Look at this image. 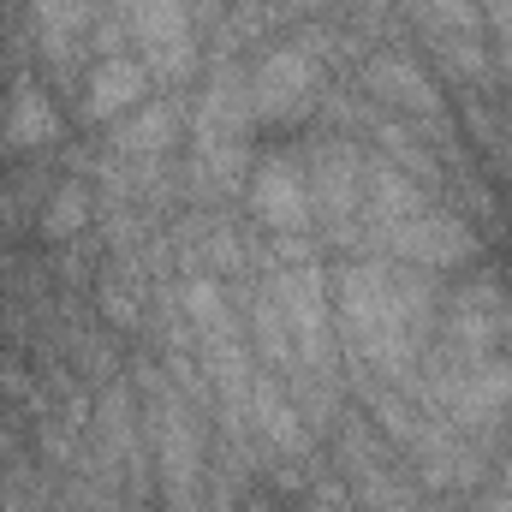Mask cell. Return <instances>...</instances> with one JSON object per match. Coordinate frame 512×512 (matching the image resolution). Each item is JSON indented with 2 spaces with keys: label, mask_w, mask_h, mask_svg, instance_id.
I'll return each instance as SVG.
<instances>
[{
  "label": "cell",
  "mask_w": 512,
  "mask_h": 512,
  "mask_svg": "<svg viewBox=\"0 0 512 512\" xmlns=\"http://www.w3.org/2000/svg\"><path fill=\"white\" fill-rule=\"evenodd\" d=\"M328 298H334V334L352 370L393 387L417 382V364L435 346L441 298H447L435 274L393 256H340V268L328 274Z\"/></svg>",
  "instance_id": "cell-1"
},
{
  "label": "cell",
  "mask_w": 512,
  "mask_h": 512,
  "mask_svg": "<svg viewBox=\"0 0 512 512\" xmlns=\"http://www.w3.org/2000/svg\"><path fill=\"white\" fill-rule=\"evenodd\" d=\"M137 387V417L149 435V459H155V489L167 512H209V435H203V411L173 376H161L149 358L131 370Z\"/></svg>",
  "instance_id": "cell-2"
},
{
  "label": "cell",
  "mask_w": 512,
  "mask_h": 512,
  "mask_svg": "<svg viewBox=\"0 0 512 512\" xmlns=\"http://www.w3.org/2000/svg\"><path fill=\"white\" fill-rule=\"evenodd\" d=\"M364 143L352 137H316L304 149V179H310V227L346 256H370L364 233Z\"/></svg>",
  "instance_id": "cell-3"
},
{
  "label": "cell",
  "mask_w": 512,
  "mask_h": 512,
  "mask_svg": "<svg viewBox=\"0 0 512 512\" xmlns=\"http://www.w3.org/2000/svg\"><path fill=\"white\" fill-rule=\"evenodd\" d=\"M322 90H328V60L304 36L268 42L251 60V120L256 126H268V131L304 126L316 114Z\"/></svg>",
  "instance_id": "cell-4"
},
{
  "label": "cell",
  "mask_w": 512,
  "mask_h": 512,
  "mask_svg": "<svg viewBox=\"0 0 512 512\" xmlns=\"http://www.w3.org/2000/svg\"><path fill=\"white\" fill-rule=\"evenodd\" d=\"M358 78H364V90H370V102H376L382 114L411 120L435 149H447L453 120H447V96H441V84L429 78V66H417L405 48H370L364 66H358Z\"/></svg>",
  "instance_id": "cell-5"
},
{
  "label": "cell",
  "mask_w": 512,
  "mask_h": 512,
  "mask_svg": "<svg viewBox=\"0 0 512 512\" xmlns=\"http://www.w3.org/2000/svg\"><path fill=\"white\" fill-rule=\"evenodd\" d=\"M126 24L137 60L161 84H185L197 66V12L191 0H108Z\"/></svg>",
  "instance_id": "cell-6"
},
{
  "label": "cell",
  "mask_w": 512,
  "mask_h": 512,
  "mask_svg": "<svg viewBox=\"0 0 512 512\" xmlns=\"http://www.w3.org/2000/svg\"><path fill=\"white\" fill-rule=\"evenodd\" d=\"M441 346H459L471 358H501L512 352V286H501L495 274H471L441 298Z\"/></svg>",
  "instance_id": "cell-7"
},
{
  "label": "cell",
  "mask_w": 512,
  "mask_h": 512,
  "mask_svg": "<svg viewBox=\"0 0 512 512\" xmlns=\"http://www.w3.org/2000/svg\"><path fill=\"white\" fill-rule=\"evenodd\" d=\"M376 256H393V262H411V268H423V274H453V268H471L477 256H483V239H477V227L453 209V203H435V209H423L417 221H405L399 233H387Z\"/></svg>",
  "instance_id": "cell-8"
},
{
  "label": "cell",
  "mask_w": 512,
  "mask_h": 512,
  "mask_svg": "<svg viewBox=\"0 0 512 512\" xmlns=\"http://www.w3.org/2000/svg\"><path fill=\"white\" fill-rule=\"evenodd\" d=\"M245 203H251V221L268 239L310 233V179H304V155H292V149L262 155V167H256L251 185H245Z\"/></svg>",
  "instance_id": "cell-9"
},
{
  "label": "cell",
  "mask_w": 512,
  "mask_h": 512,
  "mask_svg": "<svg viewBox=\"0 0 512 512\" xmlns=\"http://www.w3.org/2000/svg\"><path fill=\"white\" fill-rule=\"evenodd\" d=\"M108 12V0H30V24H36V48L48 54L54 72L78 66V54L90 48L96 18Z\"/></svg>",
  "instance_id": "cell-10"
},
{
  "label": "cell",
  "mask_w": 512,
  "mask_h": 512,
  "mask_svg": "<svg viewBox=\"0 0 512 512\" xmlns=\"http://www.w3.org/2000/svg\"><path fill=\"white\" fill-rule=\"evenodd\" d=\"M185 126H191V114H185L179 96L143 102L137 114H126V120L114 126V155H120V161H167V155L179 149Z\"/></svg>",
  "instance_id": "cell-11"
},
{
  "label": "cell",
  "mask_w": 512,
  "mask_h": 512,
  "mask_svg": "<svg viewBox=\"0 0 512 512\" xmlns=\"http://www.w3.org/2000/svg\"><path fill=\"white\" fill-rule=\"evenodd\" d=\"M149 66L137 54H108L90 66V84H84V114L90 120H126L149 102Z\"/></svg>",
  "instance_id": "cell-12"
},
{
  "label": "cell",
  "mask_w": 512,
  "mask_h": 512,
  "mask_svg": "<svg viewBox=\"0 0 512 512\" xmlns=\"http://www.w3.org/2000/svg\"><path fill=\"white\" fill-rule=\"evenodd\" d=\"M0 143L18 149V155L60 143V108H54V96H48L42 84L18 78V90H12V102H6V120H0Z\"/></svg>",
  "instance_id": "cell-13"
},
{
  "label": "cell",
  "mask_w": 512,
  "mask_h": 512,
  "mask_svg": "<svg viewBox=\"0 0 512 512\" xmlns=\"http://www.w3.org/2000/svg\"><path fill=\"white\" fill-rule=\"evenodd\" d=\"M96 221V191H90V179H60L54 191H42V215H36V227H42V239H54V245H72V239H84V227Z\"/></svg>",
  "instance_id": "cell-14"
},
{
  "label": "cell",
  "mask_w": 512,
  "mask_h": 512,
  "mask_svg": "<svg viewBox=\"0 0 512 512\" xmlns=\"http://www.w3.org/2000/svg\"><path fill=\"white\" fill-rule=\"evenodd\" d=\"M429 48H435L441 72H447L453 84H465V90H489L495 72H501V60L489 54L483 36H441V42H429Z\"/></svg>",
  "instance_id": "cell-15"
},
{
  "label": "cell",
  "mask_w": 512,
  "mask_h": 512,
  "mask_svg": "<svg viewBox=\"0 0 512 512\" xmlns=\"http://www.w3.org/2000/svg\"><path fill=\"white\" fill-rule=\"evenodd\" d=\"M399 6L417 18V30H423L429 42H441V36H483L477 0H399Z\"/></svg>",
  "instance_id": "cell-16"
},
{
  "label": "cell",
  "mask_w": 512,
  "mask_h": 512,
  "mask_svg": "<svg viewBox=\"0 0 512 512\" xmlns=\"http://www.w3.org/2000/svg\"><path fill=\"white\" fill-rule=\"evenodd\" d=\"M304 512H364L352 501V489L340 483V477H316L310 489H304Z\"/></svg>",
  "instance_id": "cell-17"
},
{
  "label": "cell",
  "mask_w": 512,
  "mask_h": 512,
  "mask_svg": "<svg viewBox=\"0 0 512 512\" xmlns=\"http://www.w3.org/2000/svg\"><path fill=\"white\" fill-rule=\"evenodd\" d=\"M280 12H322V6H334V0H274Z\"/></svg>",
  "instance_id": "cell-18"
},
{
  "label": "cell",
  "mask_w": 512,
  "mask_h": 512,
  "mask_svg": "<svg viewBox=\"0 0 512 512\" xmlns=\"http://www.w3.org/2000/svg\"><path fill=\"white\" fill-rule=\"evenodd\" d=\"M393 512H435V507H429V501L417 495V501H405V507H393Z\"/></svg>",
  "instance_id": "cell-19"
},
{
  "label": "cell",
  "mask_w": 512,
  "mask_h": 512,
  "mask_svg": "<svg viewBox=\"0 0 512 512\" xmlns=\"http://www.w3.org/2000/svg\"><path fill=\"white\" fill-rule=\"evenodd\" d=\"M0 512H6V507H0Z\"/></svg>",
  "instance_id": "cell-20"
},
{
  "label": "cell",
  "mask_w": 512,
  "mask_h": 512,
  "mask_svg": "<svg viewBox=\"0 0 512 512\" xmlns=\"http://www.w3.org/2000/svg\"><path fill=\"white\" fill-rule=\"evenodd\" d=\"M137 512H143V507H137Z\"/></svg>",
  "instance_id": "cell-21"
}]
</instances>
